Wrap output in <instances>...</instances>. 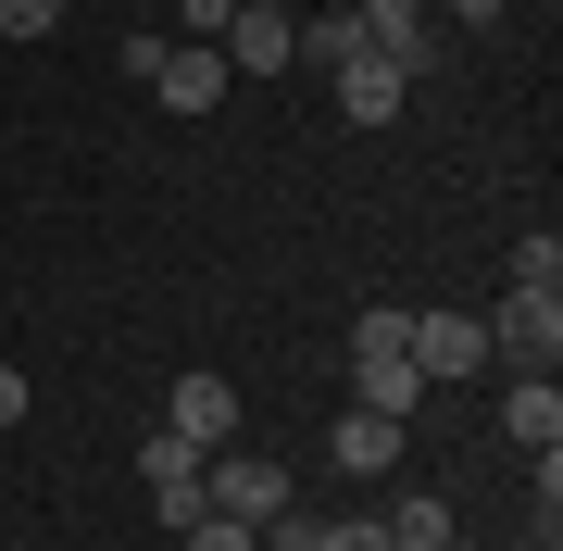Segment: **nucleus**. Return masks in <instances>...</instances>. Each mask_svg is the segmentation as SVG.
<instances>
[{
  "mask_svg": "<svg viewBox=\"0 0 563 551\" xmlns=\"http://www.w3.org/2000/svg\"><path fill=\"white\" fill-rule=\"evenodd\" d=\"M151 101H163V113H213V101H225V51H213V38H163Z\"/></svg>",
  "mask_w": 563,
  "mask_h": 551,
  "instance_id": "obj_8",
  "label": "nucleus"
},
{
  "mask_svg": "<svg viewBox=\"0 0 563 551\" xmlns=\"http://www.w3.org/2000/svg\"><path fill=\"white\" fill-rule=\"evenodd\" d=\"M363 51H376V63H401V76H426V51H439L426 0H363Z\"/></svg>",
  "mask_w": 563,
  "mask_h": 551,
  "instance_id": "obj_10",
  "label": "nucleus"
},
{
  "mask_svg": "<svg viewBox=\"0 0 563 551\" xmlns=\"http://www.w3.org/2000/svg\"><path fill=\"white\" fill-rule=\"evenodd\" d=\"M225 13L239 0H176V38H225Z\"/></svg>",
  "mask_w": 563,
  "mask_h": 551,
  "instance_id": "obj_18",
  "label": "nucleus"
},
{
  "mask_svg": "<svg viewBox=\"0 0 563 551\" xmlns=\"http://www.w3.org/2000/svg\"><path fill=\"white\" fill-rule=\"evenodd\" d=\"M325 76H339V125H388V113H401V63H376V51H339V63H325Z\"/></svg>",
  "mask_w": 563,
  "mask_h": 551,
  "instance_id": "obj_9",
  "label": "nucleus"
},
{
  "mask_svg": "<svg viewBox=\"0 0 563 551\" xmlns=\"http://www.w3.org/2000/svg\"><path fill=\"white\" fill-rule=\"evenodd\" d=\"M325 13H363V0H325Z\"/></svg>",
  "mask_w": 563,
  "mask_h": 551,
  "instance_id": "obj_22",
  "label": "nucleus"
},
{
  "mask_svg": "<svg viewBox=\"0 0 563 551\" xmlns=\"http://www.w3.org/2000/svg\"><path fill=\"white\" fill-rule=\"evenodd\" d=\"M313 539H325V514H301V502H288L276 527H263V551H313Z\"/></svg>",
  "mask_w": 563,
  "mask_h": 551,
  "instance_id": "obj_17",
  "label": "nucleus"
},
{
  "mask_svg": "<svg viewBox=\"0 0 563 551\" xmlns=\"http://www.w3.org/2000/svg\"><path fill=\"white\" fill-rule=\"evenodd\" d=\"M201 514H239V527L263 539L288 514V464H263V451H213L201 464Z\"/></svg>",
  "mask_w": 563,
  "mask_h": 551,
  "instance_id": "obj_3",
  "label": "nucleus"
},
{
  "mask_svg": "<svg viewBox=\"0 0 563 551\" xmlns=\"http://www.w3.org/2000/svg\"><path fill=\"white\" fill-rule=\"evenodd\" d=\"M201 464H213V451H188L176 427L139 439V476H151V514H163V527H188V514H201Z\"/></svg>",
  "mask_w": 563,
  "mask_h": 551,
  "instance_id": "obj_7",
  "label": "nucleus"
},
{
  "mask_svg": "<svg viewBox=\"0 0 563 551\" xmlns=\"http://www.w3.org/2000/svg\"><path fill=\"white\" fill-rule=\"evenodd\" d=\"M451 13H463V25H488V13H501V0H451Z\"/></svg>",
  "mask_w": 563,
  "mask_h": 551,
  "instance_id": "obj_21",
  "label": "nucleus"
},
{
  "mask_svg": "<svg viewBox=\"0 0 563 551\" xmlns=\"http://www.w3.org/2000/svg\"><path fill=\"white\" fill-rule=\"evenodd\" d=\"M514 276H526V288H563V239H551V225H539V239L514 251Z\"/></svg>",
  "mask_w": 563,
  "mask_h": 551,
  "instance_id": "obj_15",
  "label": "nucleus"
},
{
  "mask_svg": "<svg viewBox=\"0 0 563 551\" xmlns=\"http://www.w3.org/2000/svg\"><path fill=\"white\" fill-rule=\"evenodd\" d=\"M313 551H388V527H376V514H351V527H325Z\"/></svg>",
  "mask_w": 563,
  "mask_h": 551,
  "instance_id": "obj_19",
  "label": "nucleus"
},
{
  "mask_svg": "<svg viewBox=\"0 0 563 551\" xmlns=\"http://www.w3.org/2000/svg\"><path fill=\"white\" fill-rule=\"evenodd\" d=\"M63 25V0H0V38H51Z\"/></svg>",
  "mask_w": 563,
  "mask_h": 551,
  "instance_id": "obj_16",
  "label": "nucleus"
},
{
  "mask_svg": "<svg viewBox=\"0 0 563 551\" xmlns=\"http://www.w3.org/2000/svg\"><path fill=\"white\" fill-rule=\"evenodd\" d=\"M376 527H388V551H451V502H426V489H413V502H388Z\"/></svg>",
  "mask_w": 563,
  "mask_h": 551,
  "instance_id": "obj_13",
  "label": "nucleus"
},
{
  "mask_svg": "<svg viewBox=\"0 0 563 551\" xmlns=\"http://www.w3.org/2000/svg\"><path fill=\"white\" fill-rule=\"evenodd\" d=\"M501 13H514V0H501Z\"/></svg>",
  "mask_w": 563,
  "mask_h": 551,
  "instance_id": "obj_23",
  "label": "nucleus"
},
{
  "mask_svg": "<svg viewBox=\"0 0 563 551\" xmlns=\"http://www.w3.org/2000/svg\"><path fill=\"white\" fill-rule=\"evenodd\" d=\"M413 376H426V388H451V376H488V313H451V301H426V313H413Z\"/></svg>",
  "mask_w": 563,
  "mask_h": 551,
  "instance_id": "obj_4",
  "label": "nucleus"
},
{
  "mask_svg": "<svg viewBox=\"0 0 563 551\" xmlns=\"http://www.w3.org/2000/svg\"><path fill=\"white\" fill-rule=\"evenodd\" d=\"M213 51H225V76H276V63H301V25H288L276 0H239Z\"/></svg>",
  "mask_w": 563,
  "mask_h": 551,
  "instance_id": "obj_6",
  "label": "nucleus"
},
{
  "mask_svg": "<svg viewBox=\"0 0 563 551\" xmlns=\"http://www.w3.org/2000/svg\"><path fill=\"white\" fill-rule=\"evenodd\" d=\"M351 401L363 414H401V427H413V401H426V376H413V313H363V327H351Z\"/></svg>",
  "mask_w": 563,
  "mask_h": 551,
  "instance_id": "obj_1",
  "label": "nucleus"
},
{
  "mask_svg": "<svg viewBox=\"0 0 563 551\" xmlns=\"http://www.w3.org/2000/svg\"><path fill=\"white\" fill-rule=\"evenodd\" d=\"M176 539H188V551H263V539L239 527V514H188V527H176Z\"/></svg>",
  "mask_w": 563,
  "mask_h": 551,
  "instance_id": "obj_14",
  "label": "nucleus"
},
{
  "mask_svg": "<svg viewBox=\"0 0 563 551\" xmlns=\"http://www.w3.org/2000/svg\"><path fill=\"white\" fill-rule=\"evenodd\" d=\"M501 439H514V451H563V388H551V376H514V388H501Z\"/></svg>",
  "mask_w": 563,
  "mask_h": 551,
  "instance_id": "obj_12",
  "label": "nucleus"
},
{
  "mask_svg": "<svg viewBox=\"0 0 563 551\" xmlns=\"http://www.w3.org/2000/svg\"><path fill=\"white\" fill-rule=\"evenodd\" d=\"M163 427L188 451H239V376H176L163 388Z\"/></svg>",
  "mask_w": 563,
  "mask_h": 551,
  "instance_id": "obj_5",
  "label": "nucleus"
},
{
  "mask_svg": "<svg viewBox=\"0 0 563 551\" xmlns=\"http://www.w3.org/2000/svg\"><path fill=\"white\" fill-rule=\"evenodd\" d=\"M325 451H339V476H388V464H401V414H363V401H339Z\"/></svg>",
  "mask_w": 563,
  "mask_h": 551,
  "instance_id": "obj_11",
  "label": "nucleus"
},
{
  "mask_svg": "<svg viewBox=\"0 0 563 551\" xmlns=\"http://www.w3.org/2000/svg\"><path fill=\"white\" fill-rule=\"evenodd\" d=\"M0 427H25V376L13 364H0Z\"/></svg>",
  "mask_w": 563,
  "mask_h": 551,
  "instance_id": "obj_20",
  "label": "nucleus"
},
{
  "mask_svg": "<svg viewBox=\"0 0 563 551\" xmlns=\"http://www.w3.org/2000/svg\"><path fill=\"white\" fill-rule=\"evenodd\" d=\"M551 351H563V288H526V276H514V301L488 313V364L551 376Z\"/></svg>",
  "mask_w": 563,
  "mask_h": 551,
  "instance_id": "obj_2",
  "label": "nucleus"
}]
</instances>
